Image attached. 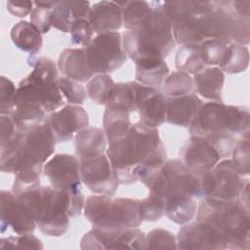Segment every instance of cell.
Returning <instances> with one entry per match:
<instances>
[{"mask_svg": "<svg viewBox=\"0 0 250 250\" xmlns=\"http://www.w3.org/2000/svg\"><path fill=\"white\" fill-rule=\"evenodd\" d=\"M105 152L119 185H130L146 178L167 160L157 128L140 122L132 124L125 136L109 141Z\"/></svg>", "mask_w": 250, "mask_h": 250, "instance_id": "6da1fadb", "label": "cell"}, {"mask_svg": "<svg viewBox=\"0 0 250 250\" xmlns=\"http://www.w3.org/2000/svg\"><path fill=\"white\" fill-rule=\"evenodd\" d=\"M55 136L44 122L18 128L15 137L0 149V169L13 173V190L23 191L40 186L41 173L47 159L55 152Z\"/></svg>", "mask_w": 250, "mask_h": 250, "instance_id": "7a4b0ae2", "label": "cell"}, {"mask_svg": "<svg viewBox=\"0 0 250 250\" xmlns=\"http://www.w3.org/2000/svg\"><path fill=\"white\" fill-rule=\"evenodd\" d=\"M249 109L219 102L203 103L190 124V137L208 143L221 159L231 155L236 136H249Z\"/></svg>", "mask_w": 250, "mask_h": 250, "instance_id": "3957f363", "label": "cell"}, {"mask_svg": "<svg viewBox=\"0 0 250 250\" xmlns=\"http://www.w3.org/2000/svg\"><path fill=\"white\" fill-rule=\"evenodd\" d=\"M16 195L28 209L41 232L48 236L64 234L69 218L81 214L86 200L81 189L62 191L49 186H38Z\"/></svg>", "mask_w": 250, "mask_h": 250, "instance_id": "277c9868", "label": "cell"}, {"mask_svg": "<svg viewBox=\"0 0 250 250\" xmlns=\"http://www.w3.org/2000/svg\"><path fill=\"white\" fill-rule=\"evenodd\" d=\"M123 47L134 62L142 59L164 60L176 42L170 21L161 9V2H154V9L137 29L122 33Z\"/></svg>", "mask_w": 250, "mask_h": 250, "instance_id": "5b68a950", "label": "cell"}, {"mask_svg": "<svg viewBox=\"0 0 250 250\" xmlns=\"http://www.w3.org/2000/svg\"><path fill=\"white\" fill-rule=\"evenodd\" d=\"M196 220L217 229L225 240L226 249H249V209L239 200L218 202L203 199L197 207Z\"/></svg>", "mask_w": 250, "mask_h": 250, "instance_id": "8992f818", "label": "cell"}, {"mask_svg": "<svg viewBox=\"0 0 250 250\" xmlns=\"http://www.w3.org/2000/svg\"><path fill=\"white\" fill-rule=\"evenodd\" d=\"M138 199L112 197V195H89L85 200L84 215L93 228L116 229L138 228L143 222Z\"/></svg>", "mask_w": 250, "mask_h": 250, "instance_id": "52a82bcc", "label": "cell"}, {"mask_svg": "<svg viewBox=\"0 0 250 250\" xmlns=\"http://www.w3.org/2000/svg\"><path fill=\"white\" fill-rule=\"evenodd\" d=\"M142 183L149 192L165 200L177 196L201 198L200 178L189 171L181 159L166 160L165 163Z\"/></svg>", "mask_w": 250, "mask_h": 250, "instance_id": "ba28073f", "label": "cell"}, {"mask_svg": "<svg viewBox=\"0 0 250 250\" xmlns=\"http://www.w3.org/2000/svg\"><path fill=\"white\" fill-rule=\"evenodd\" d=\"M27 63L33 69L23 80L29 84L42 102L48 115L64 105V100L57 86L58 64L50 58L29 56Z\"/></svg>", "mask_w": 250, "mask_h": 250, "instance_id": "9c48e42d", "label": "cell"}, {"mask_svg": "<svg viewBox=\"0 0 250 250\" xmlns=\"http://www.w3.org/2000/svg\"><path fill=\"white\" fill-rule=\"evenodd\" d=\"M199 178L201 198L218 202L239 200V193L245 181L231 159L219 161L209 172Z\"/></svg>", "mask_w": 250, "mask_h": 250, "instance_id": "30bf717a", "label": "cell"}, {"mask_svg": "<svg viewBox=\"0 0 250 250\" xmlns=\"http://www.w3.org/2000/svg\"><path fill=\"white\" fill-rule=\"evenodd\" d=\"M87 62L94 74H108L127 61L122 34L118 31L97 34L85 47Z\"/></svg>", "mask_w": 250, "mask_h": 250, "instance_id": "8fae6325", "label": "cell"}, {"mask_svg": "<svg viewBox=\"0 0 250 250\" xmlns=\"http://www.w3.org/2000/svg\"><path fill=\"white\" fill-rule=\"evenodd\" d=\"M81 249H146V234L138 228L102 229L92 228L83 235Z\"/></svg>", "mask_w": 250, "mask_h": 250, "instance_id": "7c38bea8", "label": "cell"}, {"mask_svg": "<svg viewBox=\"0 0 250 250\" xmlns=\"http://www.w3.org/2000/svg\"><path fill=\"white\" fill-rule=\"evenodd\" d=\"M44 175L51 186L62 191L81 189L80 160L71 154L57 153L43 166Z\"/></svg>", "mask_w": 250, "mask_h": 250, "instance_id": "4fadbf2b", "label": "cell"}, {"mask_svg": "<svg viewBox=\"0 0 250 250\" xmlns=\"http://www.w3.org/2000/svg\"><path fill=\"white\" fill-rule=\"evenodd\" d=\"M80 175L82 183L95 194L111 196L119 186L109 159L104 154L80 160Z\"/></svg>", "mask_w": 250, "mask_h": 250, "instance_id": "5bb4252c", "label": "cell"}, {"mask_svg": "<svg viewBox=\"0 0 250 250\" xmlns=\"http://www.w3.org/2000/svg\"><path fill=\"white\" fill-rule=\"evenodd\" d=\"M46 121L59 143L71 141L80 130L89 126L86 110L80 105L69 104L50 113Z\"/></svg>", "mask_w": 250, "mask_h": 250, "instance_id": "9a60e30c", "label": "cell"}, {"mask_svg": "<svg viewBox=\"0 0 250 250\" xmlns=\"http://www.w3.org/2000/svg\"><path fill=\"white\" fill-rule=\"evenodd\" d=\"M176 238L178 249H226L225 240L219 230L197 220L185 224Z\"/></svg>", "mask_w": 250, "mask_h": 250, "instance_id": "2e32d148", "label": "cell"}, {"mask_svg": "<svg viewBox=\"0 0 250 250\" xmlns=\"http://www.w3.org/2000/svg\"><path fill=\"white\" fill-rule=\"evenodd\" d=\"M1 232L11 229L17 234L32 233L36 223L28 209L12 191L1 190Z\"/></svg>", "mask_w": 250, "mask_h": 250, "instance_id": "e0dca14e", "label": "cell"}, {"mask_svg": "<svg viewBox=\"0 0 250 250\" xmlns=\"http://www.w3.org/2000/svg\"><path fill=\"white\" fill-rule=\"evenodd\" d=\"M180 159L197 177L209 172L220 160L217 150L203 140L190 137L181 147Z\"/></svg>", "mask_w": 250, "mask_h": 250, "instance_id": "ac0fdd59", "label": "cell"}, {"mask_svg": "<svg viewBox=\"0 0 250 250\" xmlns=\"http://www.w3.org/2000/svg\"><path fill=\"white\" fill-rule=\"evenodd\" d=\"M202 104L201 99L192 93L178 98H167L166 122L184 128L189 127Z\"/></svg>", "mask_w": 250, "mask_h": 250, "instance_id": "d6986e66", "label": "cell"}, {"mask_svg": "<svg viewBox=\"0 0 250 250\" xmlns=\"http://www.w3.org/2000/svg\"><path fill=\"white\" fill-rule=\"evenodd\" d=\"M167 98L156 88L148 87L138 105L139 122L149 128H157L166 121Z\"/></svg>", "mask_w": 250, "mask_h": 250, "instance_id": "ffe728a7", "label": "cell"}, {"mask_svg": "<svg viewBox=\"0 0 250 250\" xmlns=\"http://www.w3.org/2000/svg\"><path fill=\"white\" fill-rule=\"evenodd\" d=\"M88 21L95 33L117 31L123 26L121 8L114 1H101L91 6Z\"/></svg>", "mask_w": 250, "mask_h": 250, "instance_id": "44dd1931", "label": "cell"}, {"mask_svg": "<svg viewBox=\"0 0 250 250\" xmlns=\"http://www.w3.org/2000/svg\"><path fill=\"white\" fill-rule=\"evenodd\" d=\"M58 68L64 77L79 83L88 82L94 77V73L87 62L85 47L64 49L60 54Z\"/></svg>", "mask_w": 250, "mask_h": 250, "instance_id": "7402d4cb", "label": "cell"}, {"mask_svg": "<svg viewBox=\"0 0 250 250\" xmlns=\"http://www.w3.org/2000/svg\"><path fill=\"white\" fill-rule=\"evenodd\" d=\"M90 10L91 6L88 1H58L52 10V27L67 33L74 21L79 19L88 20Z\"/></svg>", "mask_w": 250, "mask_h": 250, "instance_id": "603a6c76", "label": "cell"}, {"mask_svg": "<svg viewBox=\"0 0 250 250\" xmlns=\"http://www.w3.org/2000/svg\"><path fill=\"white\" fill-rule=\"evenodd\" d=\"M192 81L195 92L201 97L211 102L223 103L225 73L218 66H205L193 75Z\"/></svg>", "mask_w": 250, "mask_h": 250, "instance_id": "cb8c5ba5", "label": "cell"}, {"mask_svg": "<svg viewBox=\"0 0 250 250\" xmlns=\"http://www.w3.org/2000/svg\"><path fill=\"white\" fill-rule=\"evenodd\" d=\"M75 153L79 160L103 155L106 151V137L101 128L88 126L74 137Z\"/></svg>", "mask_w": 250, "mask_h": 250, "instance_id": "d4e9b609", "label": "cell"}, {"mask_svg": "<svg viewBox=\"0 0 250 250\" xmlns=\"http://www.w3.org/2000/svg\"><path fill=\"white\" fill-rule=\"evenodd\" d=\"M145 85L137 81L115 83L111 96L105 106L131 114L138 109Z\"/></svg>", "mask_w": 250, "mask_h": 250, "instance_id": "484cf974", "label": "cell"}, {"mask_svg": "<svg viewBox=\"0 0 250 250\" xmlns=\"http://www.w3.org/2000/svg\"><path fill=\"white\" fill-rule=\"evenodd\" d=\"M136 80L142 85L158 89L169 75V67L164 60L142 59L135 62Z\"/></svg>", "mask_w": 250, "mask_h": 250, "instance_id": "4316f807", "label": "cell"}, {"mask_svg": "<svg viewBox=\"0 0 250 250\" xmlns=\"http://www.w3.org/2000/svg\"><path fill=\"white\" fill-rule=\"evenodd\" d=\"M11 39L14 45L29 54L35 56L40 52L43 45L42 33L29 21H20L11 29Z\"/></svg>", "mask_w": 250, "mask_h": 250, "instance_id": "83f0119b", "label": "cell"}, {"mask_svg": "<svg viewBox=\"0 0 250 250\" xmlns=\"http://www.w3.org/2000/svg\"><path fill=\"white\" fill-rule=\"evenodd\" d=\"M197 202L194 197L177 196L165 200L164 214L177 225L189 223L196 214Z\"/></svg>", "mask_w": 250, "mask_h": 250, "instance_id": "f1b7e54d", "label": "cell"}, {"mask_svg": "<svg viewBox=\"0 0 250 250\" xmlns=\"http://www.w3.org/2000/svg\"><path fill=\"white\" fill-rule=\"evenodd\" d=\"M116 3L121 8L123 26L126 30L139 28L154 9V2L122 1Z\"/></svg>", "mask_w": 250, "mask_h": 250, "instance_id": "f546056e", "label": "cell"}, {"mask_svg": "<svg viewBox=\"0 0 250 250\" xmlns=\"http://www.w3.org/2000/svg\"><path fill=\"white\" fill-rule=\"evenodd\" d=\"M103 125L107 142L121 138L128 133L132 126L130 114L105 106Z\"/></svg>", "mask_w": 250, "mask_h": 250, "instance_id": "4dcf8cb0", "label": "cell"}, {"mask_svg": "<svg viewBox=\"0 0 250 250\" xmlns=\"http://www.w3.org/2000/svg\"><path fill=\"white\" fill-rule=\"evenodd\" d=\"M249 64V50L247 46L230 42L227 54L219 64V68L227 73H240L247 69Z\"/></svg>", "mask_w": 250, "mask_h": 250, "instance_id": "1f68e13d", "label": "cell"}, {"mask_svg": "<svg viewBox=\"0 0 250 250\" xmlns=\"http://www.w3.org/2000/svg\"><path fill=\"white\" fill-rule=\"evenodd\" d=\"M175 65L178 70L188 74H195L205 67L201 57L199 44L181 45L176 54Z\"/></svg>", "mask_w": 250, "mask_h": 250, "instance_id": "d6a6232c", "label": "cell"}, {"mask_svg": "<svg viewBox=\"0 0 250 250\" xmlns=\"http://www.w3.org/2000/svg\"><path fill=\"white\" fill-rule=\"evenodd\" d=\"M162 86V93L166 98H178L191 94L193 81L190 74L177 70L167 76Z\"/></svg>", "mask_w": 250, "mask_h": 250, "instance_id": "836d02e7", "label": "cell"}, {"mask_svg": "<svg viewBox=\"0 0 250 250\" xmlns=\"http://www.w3.org/2000/svg\"><path fill=\"white\" fill-rule=\"evenodd\" d=\"M115 82L108 74H97L87 82V95L96 104L106 105Z\"/></svg>", "mask_w": 250, "mask_h": 250, "instance_id": "e575fe53", "label": "cell"}, {"mask_svg": "<svg viewBox=\"0 0 250 250\" xmlns=\"http://www.w3.org/2000/svg\"><path fill=\"white\" fill-rule=\"evenodd\" d=\"M229 44L227 42L216 40V39H207L199 44L200 57L205 66H215L219 65L224 60Z\"/></svg>", "mask_w": 250, "mask_h": 250, "instance_id": "d590c367", "label": "cell"}, {"mask_svg": "<svg viewBox=\"0 0 250 250\" xmlns=\"http://www.w3.org/2000/svg\"><path fill=\"white\" fill-rule=\"evenodd\" d=\"M165 210V199L154 193L149 192L148 196L139 201V212L142 221L157 222Z\"/></svg>", "mask_w": 250, "mask_h": 250, "instance_id": "8d00e7d4", "label": "cell"}, {"mask_svg": "<svg viewBox=\"0 0 250 250\" xmlns=\"http://www.w3.org/2000/svg\"><path fill=\"white\" fill-rule=\"evenodd\" d=\"M58 1H35L34 9L30 13V22L42 33L50 31L52 27L51 15L52 10Z\"/></svg>", "mask_w": 250, "mask_h": 250, "instance_id": "74e56055", "label": "cell"}, {"mask_svg": "<svg viewBox=\"0 0 250 250\" xmlns=\"http://www.w3.org/2000/svg\"><path fill=\"white\" fill-rule=\"evenodd\" d=\"M57 86L69 104H82L87 100V91L77 81L64 76L58 77Z\"/></svg>", "mask_w": 250, "mask_h": 250, "instance_id": "f35d334b", "label": "cell"}, {"mask_svg": "<svg viewBox=\"0 0 250 250\" xmlns=\"http://www.w3.org/2000/svg\"><path fill=\"white\" fill-rule=\"evenodd\" d=\"M249 155V136L240 137L238 140H236L235 146L231 152V161L236 170L242 176H248L250 173Z\"/></svg>", "mask_w": 250, "mask_h": 250, "instance_id": "ab89813d", "label": "cell"}, {"mask_svg": "<svg viewBox=\"0 0 250 250\" xmlns=\"http://www.w3.org/2000/svg\"><path fill=\"white\" fill-rule=\"evenodd\" d=\"M146 249H178L177 238L169 230L151 229L146 234Z\"/></svg>", "mask_w": 250, "mask_h": 250, "instance_id": "60d3db41", "label": "cell"}, {"mask_svg": "<svg viewBox=\"0 0 250 250\" xmlns=\"http://www.w3.org/2000/svg\"><path fill=\"white\" fill-rule=\"evenodd\" d=\"M0 247L7 248H20V249H43L42 241L31 233H23L18 235H11L2 237L0 240Z\"/></svg>", "mask_w": 250, "mask_h": 250, "instance_id": "b9f144b4", "label": "cell"}, {"mask_svg": "<svg viewBox=\"0 0 250 250\" xmlns=\"http://www.w3.org/2000/svg\"><path fill=\"white\" fill-rule=\"evenodd\" d=\"M69 33L71 34V43L84 48L93 40L95 32L87 19H79L72 22Z\"/></svg>", "mask_w": 250, "mask_h": 250, "instance_id": "7bdbcfd3", "label": "cell"}, {"mask_svg": "<svg viewBox=\"0 0 250 250\" xmlns=\"http://www.w3.org/2000/svg\"><path fill=\"white\" fill-rule=\"evenodd\" d=\"M17 88L12 80L5 76L0 77V113L10 114L13 111Z\"/></svg>", "mask_w": 250, "mask_h": 250, "instance_id": "ee69618b", "label": "cell"}, {"mask_svg": "<svg viewBox=\"0 0 250 250\" xmlns=\"http://www.w3.org/2000/svg\"><path fill=\"white\" fill-rule=\"evenodd\" d=\"M0 148L5 146L15 137L18 132V126L12 115L1 114L0 116Z\"/></svg>", "mask_w": 250, "mask_h": 250, "instance_id": "f6af8a7d", "label": "cell"}, {"mask_svg": "<svg viewBox=\"0 0 250 250\" xmlns=\"http://www.w3.org/2000/svg\"><path fill=\"white\" fill-rule=\"evenodd\" d=\"M34 2L32 1H13L9 0L6 2L7 11L18 18H24L32 12Z\"/></svg>", "mask_w": 250, "mask_h": 250, "instance_id": "bcb514c9", "label": "cell"}]
</instances>
